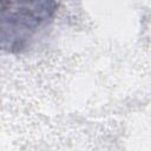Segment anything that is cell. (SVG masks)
I'll list each match as a JSON object with an SVG mask.
<instances>
[{
	"instance_id": "1",
	"label": "cell",
	"mask_w": 151,
	"mask_h": 151,
	"mask_svg": "<svg viewBox=\"0 0 151 151\" xmlns=\"http://www.w3.org/2000/svg\"><path fill=\"white\" fill-rule=\"evenodd\" d=\"M55 2H1L2 46L8 51L25 45L37 29L52 18Z\"/></svg>"
}]
</instances>
